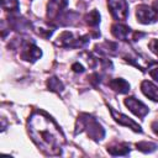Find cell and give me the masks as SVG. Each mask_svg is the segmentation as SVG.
I'll return each mask as SVG.
<instances>
[{
	"mask_svg": "<svg viewBox=\"0 0 158 158\" xmlns=\"http://www.w3.org/2000/svg\"><path fill=\"white\" fill-rule=\"evenodd\" d=\"M72 69H73L75 73H83V72L85 70V69H84V67H83L81 64H79V63H75V64H73Z\"/></svg>",
	"mask_w": 158,
	"mask_h": 158,
	"instance_id": "17",
	"label": "cell"
},
{
	"mask_svg": "<svg viewBox=\"0 0 158 158\" xmlns=\"http://www.w3.org/2000/svg\"><path fill=\"white\" fill-rule=\"evenodd\" d=\"M110 112H111V115H112V117L120 123V125H122V126H127V127H130V128H132L133 131H136V132H141L142 130H141V127L133 121V120H131L130 117H127L126 115H123V114H121V112H117V111H115L112 107H110Z\"/></svg>",
	"mask_w": 158,
	"mask_h": 158,
	"instance_id": "5",
	"label": "cell"
},
{
	"mask_svg": "<svg viewBox=\"0 0 158 158\" xmlns=\"http://www.w3.org/2000/svg\"><path fill=\"white\" fill-rule=\"evenodd\" d=\"M109 85H110L111 89H114L115 91H117L120 94H125V93H128L130 91V84L125 79H121V78L112 79L109 83Z\"/></svg>",
	"mask_w": 158,
	"mask_h": 158,
	"instance_id": "9",
	"label": "cell"
},
{
	"mask_svg": "<svg viewBox=\"0 0 158 158\" xmlns=\"http://www.w3.org/2000/svg\"><path fill=\"white\" fill-rule=\"evenodd\" d=\"M107 5L111 15L116 20H126L128 15V6L125 0H107Z\"/></svg>",
	"mask_w": 158,
	"mask_h": 158,
	"instance_id": "2",
	"label": "cell"
},
{
	"mask_svg": "<svg viewBox=\"0 0 158 158\" xmlns=\"http://www.w3.org/2000/svg\"><path fill=\"white\" fill-rule=\"evenodd\" d=\"M141 89H142V93L147 98H149V99H152L154 101H158V88L154 84H152L151 81L144 80L141 84Z\"/></svg>",
	"mask_w": 158,
	"mask_h": 158,
	"instance_id": "8",
	"label": "cell"
},
{
	"mask_svg": "<svg viewBox=\"0 0 158 158\" xmlns=\"http://www.w3.org/2000/svg\"><path fill=\"white\" fill-rule=\"evenodd\" d=\"M85 22H86L89 26H98L99 22H100V14H99L96 10L90 11V12L85 16Z\"/></svg>",
	"mask_w": 158,
	"mask_h": 158,
	"instance_id": "11",
	"label": "cell"
},
{
	"mask_svg": "<svg viewBox=\"0 0 158 158\" xmlns=\"http://www.w3.org/2000/svg\"><path fill=\"white\" fill-rule=\"evenodd\" d=\"M68 4V0H49L48 2V16L49 17H58L59 14L63 11V9L67 6Z\"/></svg>",
	"mask_w": 158,
	"mask_h": 158,
	"instance_id": "7",
	"label": "cell"
},
{
	"mask_svg": "<svg viewBox=\"0 0 158 158\" xmlns=\"http://www.w3.org/2000/svg\"><path fill=\"white\" fill-rule=\"evenodd\" d=\"M156 148H157V144L156 143H151V142H147V141L137 143V149H139L142 152H152Z\"/></svg>",
	"mask_w": 158,
	"mask_h": 158,
	"instance_id": "14",
	"label": "cell"
},
{
	"mask_svg": "<svg viewBox=\"0 0 158 158\" xmlns=\"http://www.w3.org/2000/svg\"><path fill=\"white\" fill-rule=\"evenodd\" d=\"M125 105L138 117H144L148 114V107L143 102H141L139 100H137L135 98L125 99Z\"/></svg>",
	"mask_w": 158,
	"mask_h": 158,
	"instance_id": "4",
	"label": "cell"
},
{
	"mask_svg": "<svg viewBox=\"0 0 158 158\" xmlns=\"http://www.w3.org/2000/svg\"><path fill=\"white\" fill-rule=\"evenodd\" d=\"M1 5H2V9L7 11H16L19 10V6H20L17 0H2Z\"/></svg>",
	"mask_w": 158,
	"mask_h": 158,
	"instance_id": "13",
	"label": "cell"
},
{
	"mask_svg": "<svg viewBox=\"0 0 158 158\" xmlns=\"http://www.w3.org/2000/svg\"><path fill=\"white\" fill-rule=\"evenodd\" d=\"M149 75H151L156 81H158V65H154V67L149 68Z\"/></svg>",
	"mask_w": 158,
	"mask_h": 158,
	"instance_id": "15",
	"label": "cell"
},
{
	"mask_svg": "<svg viewBox=\"0 0 158 158\" xmlns=\"http://www.w3.org/2000/svg\"><path fill=\"white\" fill-rule=\"evenodd\" d=\"M42 52L38 47H36L33 43H25L22 47V52H21V57L26 60H31L35 62L36 59H38L41 57Z\"/></svg>",
	"mask_w": 158,
	"mask_h": 158,
	"instance_id": "6",
	"label": "cell"
},
{
	"mask_svg": "<svg viewBox=\"0 0 158 158\" xmlns=\"http://www.w3.org/2000/svg\"><path fill=\"white\" fill-rule=\"evenodd\" d=\"M136 15H137V19L141 23H153L158 20V12L148 6V5H139L137 6V11H136Z\"/></svg>",
	"mask_w": 158,
	"mask_h": 158,
	"instance_id": "3",
	"label": "cell"
},
{
	"mask_svg": "<svg viewBox=\"0 0 158 158\" xmlns=\"http://www.w3.org/2000/svg\"><path fill=\"white\" fill-rule=\"evenodd\" d=\"M48 88L51 90H53V91H57V93H59V91H62L64 89L62 81L59 79H57V78H51L48 80Z\"/></svg>",
	"mask_w": 158,
	"mask_h": 158,
	"instance_id": "12",
	"label": "cell"
},
{
	"mask_svg": "<svg viewBox=\"0 0 158 158\" xmlns=\"http://www.w3.org/2000/svg\"><path fill=\"white\" fill-rule=\"evenodd\" d=\"M153 6H154L153 9H154V10L158 12V0H154V4H153Z\"/></svg>",
	"mask_w": 158,
	"mask_h": 158,
	"instance_id": "18",
	"label": "cell"
},
{
	"mask_svg": "<svg viewBox=\"0 0 158 158\" xmlns=\"http://www.w3.org/2000/svg\"><path fill=\"white\" fill-rule=\"evenodd\" d=\"M107 152L112 156H126L130 152V146L127 143H118L107 147Z\"/></svg>",
	"mask_w": 158,
	"mask_h": 158,
	"instance_id": "10",
	"label": "cell"
},
{
	"mask_svg": "<svg viewBox=\"0 0 158 158\" xmlns=\"http://www.w3.org/2000/svg\"><path fill=\"white\" fill-rule=\"evenodd\" d=\"M149 48H151V51H152L154 54L158 56V40H153V41L149 43Z\"/></svg>",
	"mask_w": 158,
	"mask_h": 158,
	"instance_id": "16",
	"label": "cell"
},
{
	"mask_svg": "<svg viewBox=\"0 0 158 158\" xmlns=\"http://www.w3.org/2000/svg\"><path fill=\"white\" fill-rule=\"evenodd\" d=\"M28 132L33 142L48 154H59L64 137L59 127L44 112H33L28 118Z\"/></svg>",
	"mask_w": 158,
	"mask_h": 158,
	"instance_id": "1",
	"label": "cell"
}]
</instances>
